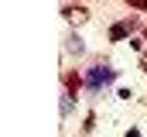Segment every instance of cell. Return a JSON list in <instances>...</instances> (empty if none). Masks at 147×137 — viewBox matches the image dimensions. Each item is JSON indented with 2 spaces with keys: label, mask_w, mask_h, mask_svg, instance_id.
<instances>
[{
  "label": "cell",
  "mask_w": 147,
  "mask_h": 137,
  "mask_svg": "<svg viewBox=\"0 0 147 137\" xmlns=\"http://www.w3.org/2000/svg\"><path fill=\"white\" fill-rule=\"evenodd\" d=\"M110 82H116V68H110V65H92L86 72V86H89L92 93L103 89V86H110Z\"/></svg>",
  "instance_id": "6da1fadb"
},
{
  "label": "cell",
  "mask_w": 147,
  "mask_h": 137,
  "mask_svg": "<svg viewBox=\"0 0 147 137\" xmlns=\"http://www.w3.org/2000/svg\"><path fill=\"white\" fill-rule=\"evenodd\" d=\"M137 28H140V21L130 14V17H123V21H113L110 31H106V38H110V41H130Z\"/></svg>",
  "instance_id": "7a4b0ae2"
},
{
  "label": "cell",
  "mask_w": 147,
  "mask_h": 137,
  "mask_svg": "<svg viewBox=\"0 0 147 137\" xmlns=\"http://www.w3.org/2000/svg\"><path fill=\"white\" fill-rule=\"evenodd\" d=\"M58 14H62L69 24H75V28L89 21V7H86V3H62V7H58Z\"/></svg>",
  "instance_id": "3957f363"
},
{
  "label": "cell",
  "mask_w": 147,
  "mask_h": 137,
  "mask_svg": "<svg viewBox=\"0 0 147 137\" xmlns=\"http://www.w3.org/2000/svg\"><path fill=\"white\" fill-rule=\"evenodd\" d=\"M86 86V79H82V72H75V68H62V89H65V96H79V89Z\"/></svg>",
  "instance_id": "277c9868"
},
{
  "label": "cell",
  "mask_w": 147,
  "mask_h": 137,
  "mask_svg": "<svg viewBox=\"0 0 147 137\" xmlns=\"http://www.w3.org/2000/svg\"><path fill=\"white\" fill-rule=\"evenodd\" d=\"M65 52H69V55H82V52H86V41H82L79 34H69V38H65Z\"/></svg>",
  "instance_id": "5b68a950"
},
{
  "label": "cell",
  "mask_w": 147,
  "mask_h": 137,
  "mask_svg": "<svg viewBox=\"0 0 147 137\" xmlns=\"http://www.w3.org/2000/svg\"><path fill=\"white\" fill-rule=\"evenodd\" d=\"M92 127H96V113H86V120H82V134H92Z\"/></svg>",
  "instance_id": "8992f818"
},
{
  "label": "cell",
  "mask_w": 147,
  "mask_h": 137,
  "mask_svg": "<svg viewBox=\"0 0 147 137\" xmlns=\"http://www.w3.org/2000/svg\"><path fill=\"white\" fill-rule=\"evenodd\" d=\"M116 100H134V89H130V86H120V89H116Z\"/></svg>",
  "instance_id": "52a82bcc"
},
{
  "label": "cell",
  "mask_w": 147,
  "mask_h": 137,
  "mask_svg": "<svg viewBox=\"0 0 147 137\" xmlns=\"http://www.w3.org/2000/svg\"><path fill=\"white\" fill-rule=\"evenodd\" d=\"M127 7H130V10H144V14H147V0H127Z\"/></svg>",
  "instance_id": "ba28073f"
},
{
  "label": "cell",
  "mask_w": 147,
  "mask_h": 137,
  "mask_svg": "<svg viewBox=\"0 0 147 137\" xmlns=\"http://www.w3.org/2000/svg\"><path fill=\"white\" fill-rule=\"evenodd\" d=\"M123 137H140V130H137V127H130V130H127Z\"/></svg>",
  "instance_id": "9c48e42d"
},
{
  "label": "cell",
  "mask_w": 147,
  "mask_h": 137,
  "mask_svg": "<svg viewBox=\"0 0 147 137\" xmlns=\"http://www.w3.org/2000/svg\"><path fill=\"white\" fill-rule=\"evenodd\" d=\"M140 72L147 75V55H140Z\"/></svg>",
  "instance_id": "30bf717a"
},
{
  "label": "cell",
  "mask_w": 147,
  "mask_h": 137,
  "mask_svg": "<svg viewBox=\"0 0 147 137\" xmlns=\"http://www.w3.org/2000/svg\"><path fill=\"white\" fill-rule=\"evenodd\" d=\"M144 41H147V28H144Z\"/></svg>",
  "instance_id": "8fae6325"
}]
</instances>
